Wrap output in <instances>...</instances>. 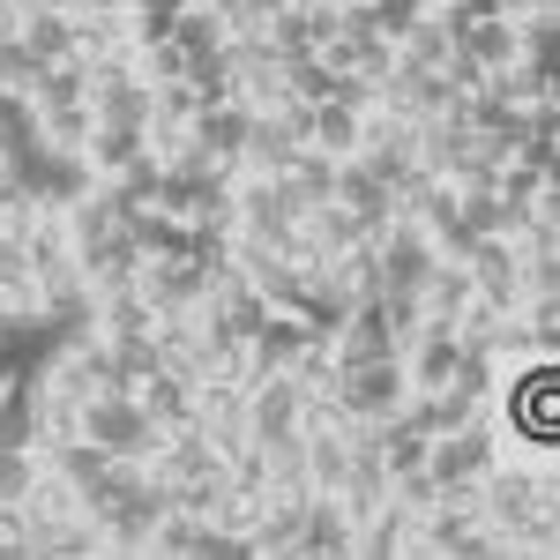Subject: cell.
<instances>
[{
	"label": "cell",
	"instance_id": "6da1fadb",
	"mask_svg": "<svg viewBox=\"0 0 560 560\" xmlns=\"http://www.w3.org/2000/svg\"><path fill=\"white\" fill-rule=\"evenodd\" d=\"M306 202L292 195V179L284 173H232V232H255V240H269L277 255H292V232H300Z\"/></svg>",
	"mask_w": 560,
	"mask_h": 560
},
{
	"label": "cell",
	"instance_id": "7a4b0ae2",
	"mask_svg": "<svg viewBox=\"0 0 560 560\" xmlns=\"http://www.w3.org/2000/svg\"><path fill=\"white\" fill-rule=\"evenodd\" d=\"M75 433H90L105 456H142L150 464V448H158L165 427H150V411L135 404V388H97L83 411H75Z\"/></svg>",
	"mask_w": 560,
	"mask_h": 560
},
{
	"label": "cell",
	"instance_id": "3957f363",
	"mask_svg": "<svg viewBox=\"0 0 560 560\" xmlns=\"http://www.w3.org/2000/svg\"><path fill=\"white\" fill-rule=\"evenodd\" d=\"M210 261L217 255H142V269H135V292L158 306V314H195V306L210 300Z\"/></svg>",
	"mask_w": 560,
	"mask_h": 560
},
{
	"label": "cell",
	"instance_id": "277c9868",
	"mask_svg": "<svg viewBox=\"0 0 560 560\" xmlns=\"http://www.w3.org/2000/svg\"><path fill=\"white\" fill-rule=\"evenodd\" d=\"M493 456H501V433H493V419H486V411L427 441V471H433V486H478Z\"/></svg>",
	"mask_w": 560,
	"mask_h": 560
},
{
	"label": "cell",
	"instance_id": "5b68a950",
	"mask_svg": "<svg viewBox=\"0 0 560 560\" xmlns=\"http://www.w3.org/2000/svg\"><path fill=\"white\" fill-rule=\"evenodd\" d=\"M329 396L345 404L351 419H396V411H404V396H411V382H404V366H396V351H388V359L337 366V388H329Z\"/></svg>",
	"mask_w": 560,
	"mask_h": 560
},
{
	"label": "cell",
	"instance_id": "8992f818",
	"mask_svg": "<svg viewBox=\"0 0 560 560\" xmlns=\"http://www.w3.org/2000/svg\"><path fill=\"white\" fill-rule=\"evenodd\" d=\"M396 366H404V382H411V388H441V382H456L464 345H456V329H448L441 314H427V322L396 345Z\"/></svg>",
	"mask_w": 560,
	"mask_h": 560
},
{
	"label": "cell",
	"instance_id": "52a82bcc",
	"mask_svg": "<svg viewBox=\"0 0 560 560\" xmlns=\"http://www.w3.org/2000/svg\"><path fill=\"white\" fill-rule=\"evenodd\" d=\"M247 120H255V113H247L240 97H210V105L187 120V135H195V150L210 158L217 173H240V158H247Z\"/></svg>",
	"mask_w": 560,
	"mask_h": 560
},
{
	"label": "cell",
	"instance_id": "ba28073f",
	"mask_svg": "<svg viewBox=\"0 0 560 560\" xmlns=\"http://www.w3.org/2000/svg\"><path fill=\"white\" fill-rule=\"evenodd\" d=\"M300 404L306 388L277 366V374H255L247 382V441H284V433H300Z\"/></svg>",
	"mask_w": 560,
	"mask_h": 560
},
{
	"label": "cell",
	"instance_id": "9c48e42d",
	"mask_svg": "<svg viewBox=\"0 0 560 560\" xmlns=\"http://www.w3.org/2000/svg\"><path fill=\"white\" fill-rule=\"evenodd\" d=\"M329 202H345L366 232H382L388 217H396V195H388V179L366 165V158H337V187H329Z\"/></svg>",
	"mask_w": 560,
	"mask_h": 560
},
{
	"label": "cell",
	"instance_id": "30bf717a",
	"mask_svg": "<svg viewBox=\"0 0 560 560\" xmlns=\"http://www.w3.org/2000/svg\"><path fill=\"white\" fill-rule=\"evenodd\" d=\"M300 516H306V493H261V516L247 530V560H292L300 553Z\"/></svg>",
	"mask_w": 560,
	"mask_h": 560
},
{
	"label": "cell",
	"instance_id": "8fae6325",
	"mask_svg": "<svg viewBox=\"0 0 560 560\" xmlns=\"http://www.w3.org/2000/svg\"><path fill=\"white\" fill-rule=\"evenodd\" d=\"M292 560H351V516L337 493H306L300 516V553Z\"/></svg>",
	"mask_w": 560,
	"mask_h": 560
},
{
	"label": "cell",
	"instance_id": "7c38bea8",
	"mask_svg": "<svg viewBox=\"0 0 560 560\" xmlns=\"http://www.w3.org/2000/svg\"><path fill=\"white\" fill-rule=\"evenodd\" d=\"M128 388H135V404L150 411V427H187V419H195V382H187L179 366H165V359H158L150 374H135Z\"/></svg>",
	"mask_w": 560,
	"mask_h": 560
},
{
	"label": "cell",
	"instance_id": "4fadbf2b",
	"mask_svg": "<svg viewBox=\"0 0 560 560\" xmlns=\"http://www.w3.org/2000/svg\"><path fill=\"white\" fill-rule=\"evenodd\" d=\"M456 52H471L486 75H493V68H509V60H516V15H501V8L456 15Z\"/></svg>",
	"mask_w": 560,
	"mask_h": 560
},
{
	"label": "cell",
	"instance_id": "5bb4252c",
	"mask_svg": "<svg viewBox=\"0 0 560 560\" xmlns=\"http://www.w3.org/2000/svg\"><path fill=\"white\" fill-rule=\"evenodd\" d=\"M90 329H97L105 345H128V337H150V329H158V306L142 300L135 284H120V292H97V300H90Z\"/></svg>",
	"mask_w": 560,
	"mask_h": 560
},
{
	"label": "cell",
	"instance_id": "9a60e30c",
	"mask_svg": "<svg viewBox=\"0 0 560 560\" xmlns=\"http://www.w3.org/2000/svg\"><path fill=\"white\" fill-rule=\"evenodd\" d=\"M83 277H90V292H120V284H135V269H142V247H135V232L120 224L113 240H97V247H83Z\"/></svg>",
	"mask_w": 560,
	"mask_h": 560
},
{
	"label": "cell",
	"instance_id": "2e32d148",
	"mask_svg": "<svg viewBox=\"0 0 560 560\" xmlns=\"http://www.w3.org/2000/svg\"><path fill=\"white\" fill-rule=\"evenodd\" d=\"M306 150H322V158H351V150H359V105L314 97V105H306Z\"/></svg>",
	"mask_w": 560,
	"mask_h": 560
},
{
	"label": "cell",
	"instance_id": "e0dca14e",
	"mask_svg": "<svg viewBox=\"0 0 560 560\" xmlns=\"http://www.w3.org/2000/svg\"><path fill=\"white\" fill-rule=\"evenodd\" d=\"M300 464H306V486H314V493H337V478H345V464H351V427L300 433Z\"/></svg>",
	"mask_w": 560,
	"mask_h": 560
},
{
	"label": "cell",
	"instance_id": "ac0fdd59",
	"mask_svg": "<svg viewBox=\"0 0 560 560\" xmlns=\"http://www.w3.org/2000/svg\"><path fill=\"white\" fill-rule=\"evenodd\" d=\"M448 52H456V23H448L441 8H427L419 23L396 31V60H411V68H441Z\"/></svg>",
	"mask_w": 560,
	"mask_h": 560
},
{
	"label": "cell",
	"instance_id": "d6986e66",
	"mask_svg": "<svg viewBox=\"0 0 560 560\" xmlns=\"http://www.w3.org/2000/svg\"><path fill=\"white\" fill-rule=\"evenodd\" d=\"M351 553L359 560H396V553H411V516L388 501V509H374L366 523H351Z\"/></svg>",
	"mask_w": 560,
	"mask_h": 560
},
{
	"label": "cell",
	"instance_id": "ffe728a7",
	"mask_svg": "<svg viewBox=\"0 0 560 560\" xmlns=\"http://www.w3.org/2000/svg\"><path fill=\"white\" fill-rule=\"evenodd\" d=\"M165 38H173L179 52H187V60H195V52H217V45L232 38V31H224V15H217L210 0H187V8H179L173 23H165Z\"/></svg>",
	"mask_w": 560,
	"mask_h": 560
},
{
	"label": "cell",
	"instance_id": "44dd1931",
	"mask_svg": "<svg viewBox=\"0 0 560 560\" xmlns=\"http://www.w3.org/2000/svg\"><path fill=\"white\" fill-rule=\"evenodd\" d=\"M31 113H38V142L45 150H83L90 97H52V105H31Z\"/></svg>",
	"mask_w": 560,
	"mask_h": 560
},
{
	"label": "cell",
	"instance_id": "7402d4cb",
	"mask_svg": "<svg viewBox=\"0 0 560 560\" xmlns=\"http://www.w3.org/2000/svg\"><path fill=\"white\" fill-rule=\"evenodd\" d=\"M128 60H135V75H142V83H173V75H187V52H179L165 31H158V38H135Z\"/></svg>",
	"mask_w": 560,
	"mask_h": 560
},
{
	"label": "cell",
	"instance_id": "603a6c76",
	"mask_svg": "<svg viewBox=\"0 0 560 560\" xmlns=\"http://www.w3.org/2000/svg\"><path fill=\"white\" fill-rule=\"evenodd\" d=\"M284 179H292V195H300L306 210H314V202H329V187H337V158H322V150H300V158L284 165Z\"/></svg>",
	"mask_w": 560,
	"mask_h": 560
},
{
	"label": "cell",
	"instance_id": "cb8c5ba5",
	"mask_svg": "<svg viewBox=\"0 0 560 560\" xmlns=\"http://www.w3.org/2000/svg\"><path fill=\"white\" fill-rule=\"evenodd\" d=\"M38 448H0V509H15L31 486H38Z\"/></svg>",
	"mask_w": 560,
	"mask_h": 560
},
{
	"label": "cell",
	"instance_id": "d4e9b609",
	"mask_svg": "<svg viewBox=\"0 0 560 560\" xmlns=\"http://www.w3.org/2000/svg\"><path fill=\"white\" fill-rule=\"evenodd\" d=\"M83 8H128V0H83Z\"/></svg>",
	"mask_w": 560,
	"mask_h": 560
},
{
	"label": "cell",
	"instance_id": "484cf974",
	"mask_svg": "<svg viewBox=\"0 0 560 560\" xmlns=\"http://www.w3.org/2000/svg\"><path fill=\"white\" fill-rule=\"evenodd\" d=\"M329 8H345V0H329Z\"/></svg>",
	"mask_w": 560,
	"mask_h": 560
},
{
	"label": "cell",
	"instance_id": "4316f807",
	"mask_svg": "<svg viewBox=\"0 0 560 560\" xmlns=\"http://www.w3.org/2000/svg\"><path fill=\"white\" fill-rule=\"evenodd\" d=\"M8 351H15V345H8Z\"/></svg>",
	"mask_w": 560,
	"mask_h": 560
}]
</instances>
